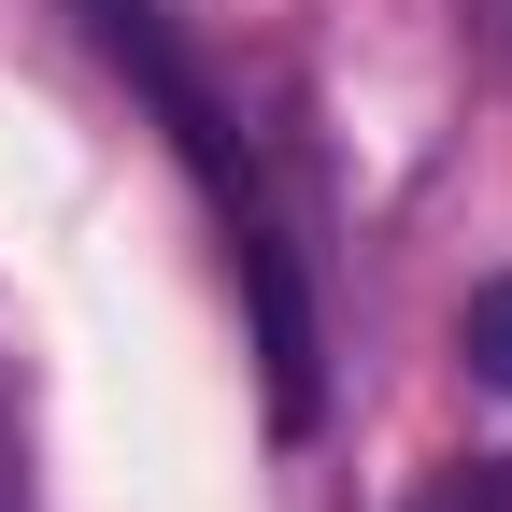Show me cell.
Masks as SVG:
<instances>
[{
	"instance_id": "6da1fadb",
	"label": "cell",
	"mask_w": 512,
	"mask_h": 512,
	"mask_svg": "<svg viewBox=\"0 0 512 512\" xmlns=\"http://www.w3.org/2000/svg\"><path fill=\"white\" fill-rule=\"evenodd\" d=\"M456 356H470V384H498V399H512V271H498V285H470Z\"/></svg>"
},
{
	"instance_id": "7a4b0ae2",
	"label": "cell",
	"mask_w": 512,
	"mask_h": 512,
	"mask_svg": "<svg viewBox=\"0 0 512 512\" xmlns=\"http://www.w3.org/2000/svg\"><path fill=\"white\" fill-rule=\"evenodd\" d=\"M413 512H512V456H470V470H441Z\"/></svg>"
}]
</instances>
